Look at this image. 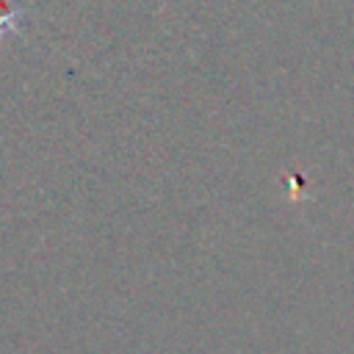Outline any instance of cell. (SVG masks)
<instances>
[{
    "instance_id": "cell-1",
    "label": "cell",
    "mask_w": 354,
    "mask_h": 354,
    "mask_svg": "<svg viewBox=\"0 0 354 354\" xmlns=\"http://www.w3.org/2000/svg\"><path fill=\"white\" fill-rule=\"evenodd\" d=\"M22 14H25V6L19 0H0V39L17 30Z\"/></svg>"
}]
</instances>
